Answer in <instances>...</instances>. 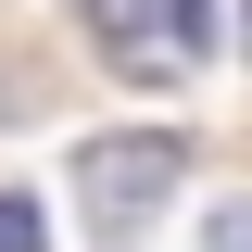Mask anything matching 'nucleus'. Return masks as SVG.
Here are the masks:
<instances>
[{"mask_svg":"<svg viewBox=\"0 0 252 252\" xmlns=\"http://www.w3.org/2000/svg\"><path fill=\"white\" fill-rule=\"evenodd\" d=\"M0 252H51V240H38V202H26V189H0Z\"/></svg>","mask_w":252,"mask_h":252,"instance_id":"4","label":"nucleus"},{"mask_svg":"<svg viewBox=\"0 0 252 252\" xmlns=\"http://www.w3.org/2000/svg\"><path fill=\"white\" fill-rule=\"evenodd\" d=\"M240 13H252V0H240Z\"/></svg>","mask_w":252,"mask_h":252,"instance_id":"5","label":"nucleus"},{"mask_svg":"<svg viewBox=\"0 0 252 252\" xmlns=\"http://www.w3.org/2000/svg\"><path fill=\"white\" fill-rule=\"evenodd\" d=\"M202 252H252V189H240V202H215V215H202Z\"/></svg>","mask_w":252,"mask_h":252,"instance_id":"3","label":"nucleus"},{"mask_svg":"<svg viewBox=\"0 0 252 252\" xmlns=\"http://www.w3.org/2000/svg\"><path fill=\"white\" fill-rule=\"evenodd\" d=\"M76 26L101 38L114 76L177 89V76H202V51H215V0H76Z\"/></svg>","mask_w":252,"mask_h":252,"instance_id":"2","label":"nucleus"},{"mask_svg":"<svg viewBox=\"0 0 252 252\" xmlns=\"http://www.w3.org/2000/svg\"><path fill=\"white\" fill-rule=\"evenodd\" d=\"M177 189H189V139H164V126L76 139V215H89V240H139Z\"/></svg>","mask_w":252,"mask_h":252,"instance_id":"1","label":"nucleus"}]
</instances>
